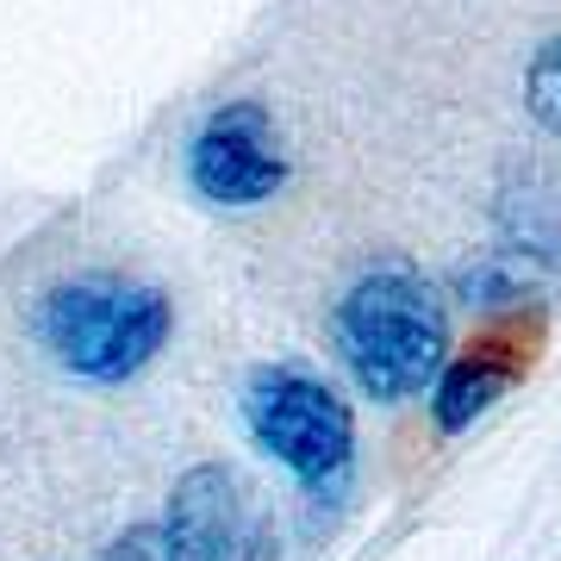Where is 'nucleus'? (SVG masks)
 <instances>
[{
  "mask_svg": "<svg viewBox=\"0 0 561 561\" xmlns=\"http://www.w3.org/2000/svg\"><path fill=\"white\" fill-rule=\"evenodd\" d=\"M243 424L268 461H280L300 486H343L356 461V412L331 381L294 362L256 368L243 387Z\"/></svg>",
  "mask_w": 561,
  "mask_h": 561,
  "instance_id": "3",
  "label": "nucleus"
},
{
  "mask_svg": "<svg viewBox=\"0 0 561 561\" xmlns=\"http://www.w3.org/2000/svg\"><path fill=\"white\" fill-rule=\"evenodd\" d=\"M331 337H337L350 381L368 400L400 405L419 400L449 362V306H443L437 280H424V268L387 256L350 280L337 319H331Z\"/></svg>",
  "mask_w": 561,
  "mask_h": 561,
  "instance_id": "1",
  "label": "nucleus"
},
{
  "mask_svg": "<svg viewBox=\"0 0 561 561\" xmlns=\"http://www.w3.org/2000/svg\"><path fill=\"white\" fill-rule=\"evenodd\" d=\"M524 362H530V350H524L518 337H505V331H493V337L481 343V350H468V356L443 362L437 381H431V419H437V431H468V424L481 419L486 405H500L512 387H518Z\"/></svg>",
  "mask_w": 561,
  "mask_h": 561,
  "instance_id": "6",
  "label": "nucleus"
},
{
  "mask_svg": "<svg viewBox=\"0 0 561 561\" xmlns=\"http://www.w3.org/2000/svg\"><path fill=\"white\" fill-rule=\"evenodd\" d=\"M493 225L512 250L549 262L561 275V169L537 157H512L493 194Z\"/></svg>",
  "mask_w": 561,
  "mask_h": 561,
  "instance_id": "7",
  "label": "nucleus"
},
{
  "mask_svg": "<svg viewBox=\"0 0 561 561\" xmlns=\"http://www.w3.org/2000/svg\"><path fill=\"white\" fill-rule=\"evenodd\" d=\"M187 181L213 206H262L287 187V150H280L275 113L262 101H225L187 138Z\"/></svg>",
  "mask_w": 561,
  "mask_h": 561,
  "instance_id": "5",
  "label": "nucleus"
},
{
  "mask_svg": "<svg viewBox=\"0 0 561 561\" xmlns=\"http://www.w3.org/2000/svg\"><path fill=\"white\" fill-rule=\"evenodd\" d=\"M106 561H169V542H162V524H131L113 549H106Z\"/></svg>",
  "mask_w": 561,
  "mask_h": 561,
  "instance_id": "10",
  "label": "nucleus"
},
{
  "mask_svg": "<svg viewBox=\"0 0 561 561\" xmlns=\"http://www.w3.org/2000/svg\"><path fill=\"white\" fill-rule=\"evenodd\" d=\"M162 542L169 561H275V518L238 468L201 461L169 493Z\"/></svg>",
  "mask_w": 561,
  "mask_h": 561,
  "instance_id": "4",
  "label": "nucleus"
},
{
  "mask_svg": "<svg viewBox=\"0 0 561 561\" xmlns=\"http://www.w3.org/2000/svg\"><path fill=\"white\" fill-rule=\"evenodd\" d=\"M175 331V306L157 280L119 275V268H88V275H62L44 287L32 306V337L50 350L62 375L94 387H119L144 375L162 356V343Z\"/></svg>",
  "mask_w": 561,
  "mask_h": 561,
  "instance_id": "2",
  "label": "nucleus"
},
{
  "mask_svg": "<svg viewBox=\"0 0 561 561\" xmlns=\"http://www.w3.org/2000/svg\"><path fill=\"white\" fill-rule=\"evenodd\" d=\"M549 287H556V268L505 243V250H493V256H481V262L461 268L456 275V300L474 306V312H524V306H537Z\"/></svg>",
  "mask_w": 561,
  "mask_h": 561,
  "instance_id": "8",
  "label": "nucleus"
},
{
  "mask_svg": "<svg viewBox=\"0 0 561 561\" xmlns=\"http://www.w3.org/2000/svg\"><path fill=\"white\" fill-rule=\"evenodd\" d=\"M524 106H530V119H537L549 138H561V32L542 44L537 57H530V69H524Z\"/></svg>",
  "mask_w": 561,
  "mask_h": 561,
  "instance_id": "9",
  "label": "nucleus"
}]
</instances>
